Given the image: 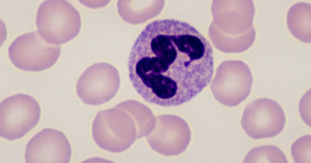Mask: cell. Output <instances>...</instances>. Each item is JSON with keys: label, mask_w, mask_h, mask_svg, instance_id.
I'll return each mask as SVG.
<instances>
[{"label": "cell", "mask_w": 311, "mask_h": 163, "mask_svg": "<svg viewBox=\"0 0 311 163\" xmlns=\"http://www.w3.org/2000/svg\"><path fill=\"white\" fill-rule=\"evenodd\" d=\"M128 67L134 88L145 101L163 107L179 106L210 83L213 49L189 24L173 19L157 20L137 38Z\"/></svg>", "instance_id": "obj_1"}, {"label": "cell", "mask_w": 311, "mask_h": 163, "mask_svg": "<svg viewBox=\"0 0 311 163\" xmlns=\"http://www.w3.org/2000/svg\"><path fill=\"white\" fill-rule=\"evenodd\" d=\"M155 121L147 107L134 100L125 101L97 114L92 124L93 138L104 150L122 152L136 139L148 134Z\"/></svg>", "instance_id": "obj_2"}, {"label": "cell", "mask_w": 311, "mask_h": 163, "mask_svg": "<svg viewBox=\"0 0 311 163\" xmlns=\"http://www.w3.org/2000/svg\"><path fill=\"white\" fill-rule=\"evenodd\" d=\"M211 11L213 19L208 33L217 49L225 53H239L252 46L256 36L252 0H214Z\"/></svg>", "instance_id": "obj_3"}, {"label": "cell", "mask_w": 311, "mask_h": 163, "mask_svg": "<svg viewBox=\"0 0 311 163\" xmlns=\"http://www.w3.org/2000/svg\"><path fill=\"white\" fill-rule=\"evenodd\" d=\"M36 25L41 36L48 42L58 45L72 40L81 26L77 10L65 0H46L38 9Z\"/></svg>", "instance_id": "obj_4"}, {"label": "cell", "mask_w": 311, "mask_h": 163, "mask_svg": "<svg viewBox=\"0 0 311 163\" xmlns=\"http://www.w3.org/2000/svg\"><path fill=\"white\" fill-rule=\"evenodd\" d=\"M60 52V45L47 41L37 31L19 36L8 49L9 59L15 67L32 72L43 70L52 66Z\"/></svg>", "instance_id": "obj_5"}, {"label": "cell", "mask_w": 311, "mask_h": 163, "mask_svg": "<svg viewBox=\"0 0 311 163\" xmlns=\"http://www.w3.org/2000/svg\"><path fill=\"white\" fill-rule=\"evenodd\" d=\"M253 77L250 69L243 62L227 60L217 68L210 86L214 98L228 107L238 105L250 93Z\"/></svg>", "instance_id": "obj_6"}, {"label": "cell", "mask_w": 311, "mask_h": 163, "mask_svg": "<svg viewBox=\"0 0 311 163\" xmlns=\"http://www.w3.org/2000/svg\"><path fill=\"white\" fill-rule=\"evenodd\" d=\"M40 109L30 96L18 94L0 104V136L9 140L23 137L38 123Z\"/></svg>", "instance_id": "obj_7"}, {"label": "cell", "mask_w": 311, "mask_h": 163, "mask_svg": "<svg viewBox=\"0 0 311 163\" xmlns=\"http://www.w3.org/2000/svg\"><path fill=\"white\" fill-rule=\"evenodd\" d=\"M120 79L117 69L106 63H95L80 76L76 85L77 95L85 104L98 105L110 100L117 93Z\"/></svg>", "instance_id": "obj_8"}, {"label": "cell", "mask_w": 311, "mask_h": 163, "mask_svg": "<svg viewBox=\"0 0 311 163\" xmlns=\"http://www.w3.org/2000/svg\"><path fill=\"white\" fill-rule=\"evenodd\" d=\"M285 122L284 112L276 101L260 98L246 107L241 120L246 133L254 139L274 137L283 129Z\"/></svg>", "instance_id": "obj_9"}, {"label": "cell", "mask_w": 311, "mask_h": 163, "mask_svg": "<svg viewBox=\"0 0 311 163\" xmlns=\"http://www.w3.org/2000/svg\"><path fill=\"white\" fill-rule=\"evenodd\" d=\"M151 148L166 156L179 155L186 148L191 132L186 121L180 117L165 114L155 118L154 127L146 136Z\"/></svg>", "instance_id": "obj_10"}, {"label": "cell", "mask_w": 311, "mask_h": 163, "mask_svg": "<svg viewBox=\"0 0 311 163\" xmlns=\"http://www.w3.org/2000/svg\"><path fill=\"white\" fill-rule=\"evenodd\" d=\"M71 154L69 142L62 132L44 129L34 136L27 144L25 154L27 163H67Z\"/></svg>", "instance_id": "obj_11"}, {"label": "cell", "mask_w": 311, "mask_h": 163, "mask_svg": "<svg viewBox=\"0 0 311 163\" xmlns=\"http://www.w3.org/2000/svg\"><path fill=\"white\" fill-rule=\"evenodd\" d=\"M311 4L304 2L293 5L287 13V24L290 32L305 43L311 41Z\"/></svg>", "instance_id": "obj_12"}, {"label": "cell", "mask_w": 311, "mask_h": 163, "mask_svg": "<svg viewBox=\"0 0 311 163\" xmlns=\"http://www.w3.org/2000/svg\"><path fill=\"white\" fill-rule=\"evenodd\" d=\"M247 163H287L285 156L282 151L272 145L261 146L254 148L244 159Z\"/></svg>", "instance_id": "obj_13"}, {"label": "cell", "mask_w": 311, "mask_h": 163, "mask_svg": "<svg viewBox=\"0 0 311 163\" xmlns=\"http://www.w3.org/2000/svg\"><path fill=\"white\" fill-rule=\"evenodd\" d=\"M308 136H306L305 142H304V136L299 139L292 145L291 152L294 159L296 162H305L304 157H305L309 163L310 160V138L306 142ZM311 161V160H310Z\"/></svg>", "instance_id": "obj_14"}]
</instances>
